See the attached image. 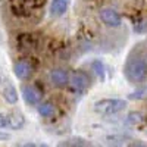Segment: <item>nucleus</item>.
Here are the masks:
<instances>
[{"label":"nucleus","mask_w":147,"mask_h":147,"mask_svg":"<svg viewBox=\"0 0 147 147\" xmlns=\"http://www.w3.org/2000/svg\"><path fill=\"white\" fill-rule=\"evenodd\" d=\"M124 75L132 84H143L147 81V52L141 44H137L127 56Z\"/></svg>","instance_id":"obj_1"},{"label":"nucleus","mask_w":147,"mask_h":147,"mask_svg":"<svg viewBox=\"0 0 147 147\" xmlns=\"http://www.w3.org/2000/svg\"><path fill=\"white\" fill-rule=\"evenodd\" d=\"M127 109V102L124 99H102L94 103V112L102 116H110Z\"/></svg>","instance_id":"obj_2"},{"label":"nucleus","mask_w":147,"mask_h":147,"mask_svg":"<svg viewBox=\"0 0 147 147\" xmlns=\"http://www.w3.org/2000/svg\"><path fill=\"white\" fill-rule=\"evenodd\" d=\"M69 82H71V85H72V88L75 90L77 93L82 94V93L87 91V88H88V85H90V78H88V75H87L85 72L77 71V72H74L72 75H71Z\"/></svg>","instance_id":"obj_3"},{"label":"nucleus","mask_w":147,"mask_h":147,"mask_svg":"<svg viewBox=\"0 0 147 147\" xmlns=\"http://www.w3.org/2000/svg\"><path fill=\"white\" fill-rule=\"evenodd\" d=\"M100 19L103 21V24H106L107 27H112V28H116V27H121L122 25V18L118 12L112 7H105L100 10Z\"/></svg>","instance_id":"obj_4"},{"label":"nucleus","mask_w":147,"mask_h":147,"mask_svg":"<svg viewBox=\"0 0 147 147\" xmlns=\"http://www.w3.org/2000/svg\"><path fill=\"white\" fill-rule=\"evenodd\" d=\"M22 97L25 100L27 105H31V106H38L41 103V91L38 88H35L34 85H25L22 88Z\"/></svg>","instance_id":"obj_5"},{"label":"nucleus","mask_w":147,"mask_h":147,"mask_svg":"<svg viewBox=\"0 0 147 147\" xmlns=\"http://www.w3.org/2000/svg\"><path fill=\"white\" fill-rule=\"evenodd\" d=\"M49 78H50V82L56 87H65V85L69 82V72L66 69H62V68H57V69H53L49 74Z\"/></svg>","instance_id":"obj_6"},{"label":"nucleus","mask_w":147,"mask_h":147,"mask_svg":"<svg viewBox=\"0 0 147 147\" xmlns=\"http://www.w3.org/2000/svg\"><path fill=\"white\" fill-rule=\"evenodd\" d=\"M13 74L18 80H27L32 74V65L28 60H18L13 65Z\"/></svg>","instance_id":"obj_7"},{"label":"nucleus","mask_w":147,"mask_h":147,"mask_svg":"<svg viewBox=\"0 0 147 147\" xmlns=\"http://www.w3.org/2000/svg\"><path fill=\"white\" fill-rule=\"evenodd\" d=\"M69 0H52L50 3V15L52 16H62L68 9Z\"/></svg>","instance_id":"obj_8"},{"label":"nucleus","mask_w":147,"mask_h":147,"mask_svg":"<svg viewBox=\"0 0 147 147\" xmlns=\"http://www.w3.org/2000/svg\"><path fill=\"white\" fill-rule=\"evenodd\" d=\"M3 99L9 103V105H16L18 103V91L12 84H6L3 88Z\"/></svg>","instance_id":"obj_9"},{"label":"nucleus","mask_w":147,"mask_h":147,"mask_svg":"<svg viewBox=\"0 0 147 147\" xmlns=\"http://www.w3.org/2000/svg\"><path fill=\"white\" fill-rule=\"evenodd\" d=\"M7 116H9V128L21 129L25 125V118H24L22 113H12V115H7Z\"/></svg>","instance_id":"obj_10"},{"label":"nucleus","mask_w":147,"mask_h":147,"mask_svg":"<svg viewBox=\"0 0 147 147\" xmlns=\"http://www.w3.org/2000/svg\"><path fill=\"white\" fill-rule=\"evenodd\" d=\"M55 113H56V107L53 103L46 102V103L38 105V115L41 118H52Z\"/></svg>","instance_id":"obj_11"},{"label":"nucleus","mask_w":147,"mask_h":147,"mask_svg":"<svg viewBox=\"0 0 147 147\" xmlns=\"http://www.w3.org/2000/svg\"><path fill=\"white\" fill-rule=\"evenodd\" d=\"M91 68L94 69L96 75L100 78V81H105V78H106V69H105L103 62H100V60H93V62H91Z\"/></svg>","instance_id":"obj_12"},{"label":"nucleus","mask_w":147,"mask_h":147,"mask_svg":"<svg viewBox=\"0 0 147 147\" xmlns=\"http://www.w3.org/2000/svg\"><path fill=\"white\" fill-rule=\"evenodd\" d=\"M0 128H9V116L0 113Z\"/></svg>","instance_id":"obj_13"},{"label":"nucleus","mask_w":147,"mask_h":147,"mask_svg":"<svg viewBox=\"0 0 147 147\" xmlns=\"http://www.w3.org/2000/svg\"><path fill=\"white\" fill-rule=\"evenodd\" d=\"M134 30H136L137 32H144V31H147V22H144V24H140V25H137V27L134 28Z\"/></svg>","instance_id":"obj_14"},{"label":"nucleus","mask_w":147,"mask_h":147,"mask_svg":"<svg viewBox=\"0 0 147 147\" xmlns=\"http://www.w3.org/2000/svg\"><path fill=\"white\" fill-rule=\"evenodd\" d=\"M19 147H38V146L34 144V143H24V144H21Z\"/></svg>","instance_id":"obj_15"},{"label":"nucleus","mask_w":147,"mask_h":147,"mask_svg":"<svg viewBox=\"0 0 147 147\" xmlns=\"http://www.w3.org/2000/svg\"><path fill=\"white\" fill-rule=\"evenodd\" d=\"M131 147H147V146H144V144H132Z\"/></svg>","instance_id":"obj_16"},{"label":"nucleus","mask_w":147,"mask_h":147,"mask_svg":"<svg viewBox=\"0 0 147 147\" xmlns=\"http://www.w3.org/2000/svg\"><path fill=\"white\" fill-rule=\"evenodd\" d=\"M40 147H49V146H46V144H41V146H40Z\"/></svg>","instance_id":"obj_17"},{"label":"nucleus","mask_w":147,"mask_h":147,"mask_svg":"<svg viewBox=\"0 0 147 147\" xmlns=\"http://www.w3.org/2000/svg\"><path fill=\"white\" fill-rule=\"evenodd\" d=\"M0 82H2V78H0Z\"/></svg>","instance_id":"obj_18"}]
</instances>
